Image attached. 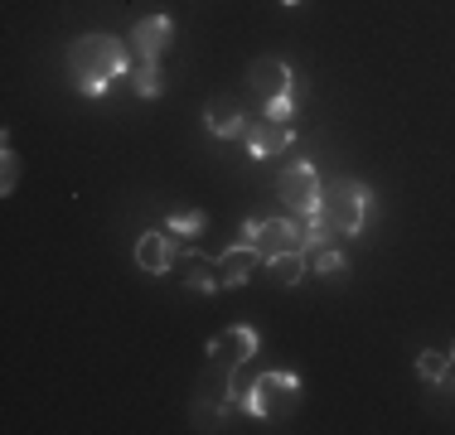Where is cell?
Returning a JSON list of instances; mask_svg holds the SVG:
<instances>
[{
  "mask_svg": "<svg viewBox=\"0 0 455 435\" xmlns=\"http://www.w3.org/2000/svg\"><path fill=\"white\" fill-rule=\"evenodd\" d=\"M368 213H373L368 184H359V179L330 184V189L320 194V209L310 218H300V223H306V252H320V247L334 242V237H359Z\"/></svg>",
  "mask_w": 455,
  "mask_h": 435,
  "instance_id": "6da1fadb",
  "label": "cell"
},
{
  "mask_svg": "<svg viewBox=\"0 0 455 435\" xmlns=\"http://www.w3.org/2000/svg\"><path fill=\"white\" fill-rule=\"evenodd\" d=\"M68 73L83 97H107V87L126 78V44L112 35H78L68 44Z\"/></svg>",
  "mask_w": 455,
  "mask_h": 435,
  "instance_id": "7a4b0ae2",
  "label": "cell"
},
{
  "mask_svg": "<svg viewBox=\"0 0 455 435\" xmlns=\"http://www.w3.org/2000/svg\"><path fill=\"white\" fill-rule=\"evenodd\" d=\"M300 377L296 373H257L252 383L233 397V407H243L257 421H286L300 407Z\"/></svg>",
  "mask_w": 455,
  "mask_h": 435,
  "instance_id": "3957f363",
  "label": "cell"
},
{
  "mask_svg": "<svg viewBox=\"0 0 455 435\" xmlns=\"http://www.w3.org/2000/svg\"><path fill=\"white\" fill-rule=\"evenodd\" d=\"M276 194H281V209H286L291 218H310L320 209V170L310 165V160H291L286 170L276 174Z\"/></svg>",
  "mask_w": 455,
  "mask_h": 435,
  "instance_id": "277c9868",
  "label": "cell"
},
{
  "mask_svg": "<svg viewBox=\"0 0 455 435\" xmlns=\"http://www.w3.org/2000/svg\"><path fill=\"white\" fill-rule=\"evenodd\" d=\"M243 242H252L267 261L276 252H306V223L300 218H247Z\"/></svg>",
  "mask_w": 455,
  "mask_h": 435,
  "instance_id": "5b68a950",
  "label": "cell"
},
{
  "mask_svg": "<svg viewBox=\"0 0 455 435\" xmlns=\"http://www.w3.org/2000/svg\"><path fill=\"white\" fill-rule=\"evenodd\" d=\"M257 344H262V339H257L252 324H233V329H223V334H213V339H209V363L237 373V368L257 353Z\"/></svg>",
  "mask_w": 455,
  "mask_h": 435,
  "instance_id": "8992f818",
  "label": "cell"
},
{
  "mask_svg": "<svg viewBox=\"0 0 455 435\" xmlns=\"http://www.w3.org/2000/svg\"><path fill=\"white\" fill-rule=\"evenodd\" d=\"M247 87H252L262 102H272V97H281V92H291V87H296V73H291L286 59L267 53V59H252V63H247Z\"/></svg>",
  "mask_w": 455,
  "mask_h": 435,
  "instance_id": "52a82bcc",
  "label": "cell"
},
{
  "mask_svg": "<svg viewBox=\"0 0 455 435\" xmlns=\"http://www.w3.org/2000/svg\"><path fill=\"white\" fill-rule=\"evenodd\" d=\"M219 281H223V290H233V286H247L252 281V271H262L267 266V257L257 252L252 242H237V247H223L219 257Z\"/></svg>",
  "mask_w": 455,
  "mask_h": 435,
  "instance_id": "ba28073f",
  "label": "cell"
},
{
  "mask_svg": "<svg viewBox=\"0 0 455 435\" xmlns=\"http://www.w3.org/2000/svg\"><path fill=\"white\" fill-rule=\"evenodd\" d=\"M170 39H175V25H170V15H146L132 25V44L140 53V63H160V53L170 49Z\"/></svg>",
  "mask_w": 455,
  "mask_h": 435,
  "instance_id": "9c48e42d",
  "label": "cell"
},
{
  "mask_svg": "<svg viewBox=\"0 0 455 435\" xmlns=\"http://www.w3.org/2000/svg\"><path fill=\"white\" fill-rule=\"evenodd\" d=\"M243 140H247V155L252 160H272L276 150H286L291 146V126H281V122H257V116H247V126H243Z\"/></svg>",
  "mask_w": 455,
  "mask_h": 435,
  "instance_id": "30bf717a",
  "label": "cell"
},
{
  "mask_svg": "<svg viewBox=\"0 0 455 435\" xmlns=\"http://www.w3.org/2000/svg\"><path fill=\"white\" fill-rule=\"evenodd\" d=\"M170 261H175V237H170V227L140 233V242H136V266L146 271V276H165Z\"/></svg>",
  "mask_w": 455,
  "mask_h": 435,
  "instance_id": "8fae6325",
  "label": "cell"
},
{
  "mask_svg": "<svg viewBox=\"0 0 455 435\" xmlns=\"http://www.w3.org/2000/svg\"><path fill=\"white\" fill-rule=\"evenodd\" d=\"M204 126H209V136H243L247 126V112L233 102V97H213L209 107H204Z\"/></svg>",
  "mask_w": 455,
  "mask_h": 435,
  "instance_id": "7c38bea8",
  "label": "cell"
},
{
  "mask_svg": "<svg viewBox=\"0 0 455 435\" xmlns=\"http://www.w3.org/2000/svg\"><path fill=\"white\" fill-rule=\"evenodd\" d=\"M417 377L431 387H451L455 383V358L451 348H427V353L417 358Z\"/></svg>",
  "mask_w": 455,
  "mask_h": 435,
  "instance_id": "4fadbf2b",
  "label": "cell"
},
{
  "mask_svg": "<svg viewBox=\"0 0 455 435\" xmlns=\"http://www.w3.org/2000/svg\"><path fill=\"white\" fill-rule=\"evenodd\" d=\"M184 286L199 290V296H213V290H223V281H219V261L189 252V257H184Z\"/></svg>",
  "mask_w": 455,
  "mask_h": 435,
  "instance_id": "5bb4252c",
  "label": "cell"
},
{
  "mask_svg": "<svg viewBox=\"0 0 455 435\" xmlns=\"http://www.w3.org/2000/svg\"><path fill=\"white\" fill-rule=\"evenodd\" d=\"M306 257H310V252H276L272 261H267V271H272L276 286H300V276L310 271Z\"/></svg>",
  "mask_w": 455,
  "mask_h": 435,
  "instance_id": "9a60e30c",
  "label": "cell"
},
{
  "mask_svg": "<svg viewBox=\"0 0 455 435\" xmlns=\"http://www.w3.org/2000/svg\"><path fill=\"white\" fill-rule=\"evenodd\" d=\"M344 271H349V261H344V252H339L334 242L315 252V276H320V281H344Z\"/></svg>",
  "mask_w": 455,
  "mask_h": 435,
  "instance_id": "2e32d148",
  "label": "cell"
},
{
  "mask_svg": "<svg viewBox=\"0 0 455 435\" xmlns=\"http://www.w3.org/2000/svg\"><path fill=\"white\" fill-rule=\"evenodd\" d=\"M132 87H136V97H160L165 92V73H160V63H140V73L132 78Z\"/></svg>",
  "mask_w": 455,
  "mask_h": 435,
  "instance_id": "e0dca14e",
  "label": "cell"
},
{
  "mask_svg": "<svg viewBox=\"0 0 455 435\" xmlns=\"http://www.w3.org/2000/svg\"><path fill=\"white\" fill-rule=\"evenodd\" d=\"M165 227H170V233H180V237H199L204 227H209V213H199V209H189V213H175Z\"/></svg>",
  "mask_w": 455,
  "mask_h": 435,
  "instance_id": "ac0fdd59",
  "label": "cell"
},
{
  "mask_svg": "<svg viewBox=\"0 0 455 435\" xmlns=\"http://www.w3.org/2000/svg\"><path fill=\"white\" fill-rule=\"evenodd\" d=\"M15 184H20V160L5 140V146H0V194H15Z\"/></svg>",
  "mask_w": 455,
  "mask_h": 435,
  "instance_id": "d6986e66",
  "label": "cell"
},
{
  "mask_svg": "<svg viewBox=\"0 0 455 435\" xmlns=\"http://www.w3.org/2000/svg\"><path fill=\"white\" fill-rule=\"evenodd\" d=\"M281 5H300V0H281Z\"/></svg>",
  "mask_w": 455,
  "mask_h": 435,
  "instance_id": "ffe728a7",
  "label": "cell"
},
{
  "mask_svg": "<svg viewBox=\"0 0 455 435\" xmlns=\"http://www.w3.org/2000/svg\"><path fill=\"white\" fill-rule=\"evenodd\" d=\"M451 358H455V348H451Z\"/></svg>",
  "mask_w": 455,
  "mask_h": 435,
  "instance_id": "44dd1931",
  "label": "cell"
}]
</instances>
